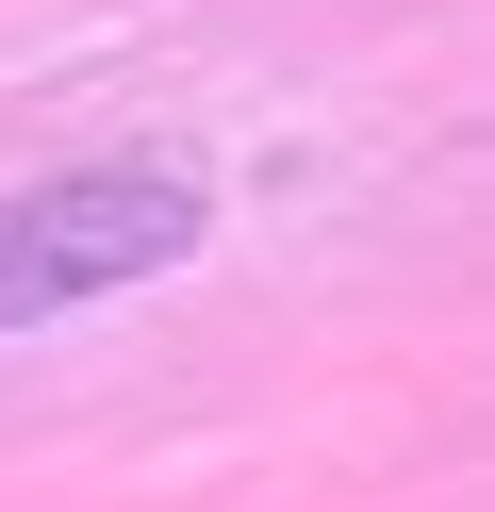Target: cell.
<instances>
[{
	"mask_svg": "<svg viewBox=\"0 0 495 512\" xmlns=\"http://www.w3.org/2000/svg\"><path fill=\"white\" fill-rule=\"evenodd\" d=\"M198 232H215V182H198V166H149V149L17 182V199H0V347L50 331V314L132 298V281H165Z\"/></svg>",
	"mask_w": 495,
	"mask_h": 512,
	"instance_id": "obj_1",
	"label": "cell"
}]
</instances>
